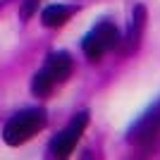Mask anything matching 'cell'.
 <instances>
[{"mask_svg": "<svg viewBox=\"0 0 160 160\" xmlns=\"http://www.w3.org/2000/svg\"><path fill=\"white\" fill-rule=\"evenodd\" d=\"M77 12V7L72 5H48L43 12H41V22H43V27L48 29H58V27H65L67 19Z\"/></svg>", "mask_w": 160, "mask_h": 160, "instance_id": "cell-7", "label": "cell"}, {"mask_svg": "<svg viewBox=\"0 0 160 160\" xmlns=\"http://www.w3.org/2000/svg\"><path fill=\"white\" fill-rule=\"evenodd\" d=\"M55 88V81L50 79V74L46 72V69H41V72L33 74V81H31V91L33 96H41V98H46L50 91Z\"/></svg>", "mask_w": 160, "mask_h": 160, "instance_id": "cell-8", "label": "cell"}, {"mask_svg": "<svg viewBox=\"0 0 160 160\" xmlns=\"http://www.w3.org/2000/svg\"><path fill=\"white\" fill-rule=\"evenodd\" d=\"M46 122L48 120L43 110H22L7 120L5 129H2V139L7 146H19L24 141H29L33 134H38L46 127Z\"/></svg>", "mask_w": 160, "mask_h": 160, "instance_id": "cell-1", "label": "cell"}, {"mask_svg": "<svg viewBox=\"0 0 160 160\" xmlns=\"http://www.w3.org/2000/svg\"><path fill=\"white\" fill-rule=\"evenodd\" d=\"M86 124H88V112H79L60 134H55L53 139H50V146H48L50 155H55V158H67V155L74 151L77 141L81 139Z\"/></svg>", "mask_w": 160, "mask_h": 160, "instance_id": "cell-3", "label": "cell"}, {"mask_svg": "<svg viewBox=\"0 0 160 160\" xmlns=\"http://www.w3.org/2000/svg\"><path fill=\"white\" fill-rule=\"evenodd\" d=\"M143 29H146V7L136 5L132 14V22H129V31H127V41H124V50L132 53L136 50L141 43V36H143Z\"/></svg>", "mask_w": 160, "mask_h": 160, "instance_id": "cell-6", "label": "cell"}, {"mask_svg": "<svg viewBox=\"0 0 160 160\" xmlns=\"http://www.w3.org/2000/svg\"><path fill=\"white\" fill-rule=\"evenodd\" d=\"M120 43H122V38H120L117 27H115L112 22H100L96 29H91V31L86 33L81 48H84V53H86L88 60H100V55L105 53V50H112V48H117Z\"/></svg>", "mask_w": 160, "mask_h": 160, "instance_id": "cell-2", "label": "cell"}, {"mask_svg": "<svg viewBox=\"0 0 160 160\" xmlns=\"http://www.w3.org/2000/svg\"><path fill=\"white\" fill-rule=\"evenodd\" d=\"M43 69L50 74V79L55 81V86H58V84H65V81L69 79V74H72V58L67 53H53L48 58Z\"/></svg>", "mask_w": 160, "mask_h": 160, "instance_id": "cell-5", "label": "cell"}, {"mask_svg": "<svg viewBox=\"0 0 160 160\" xmlns=\"http://www.w3.org/2000/svg\"><path fill=\"white\" fill-rule=\"evenodd\" d=\"M158 136H160V100L129 129V141H132V143H139V146L151 143V141L158 139Z\"/></svg>", "mask_w": 160, "mask_h": 160, "instance_id": "cell-4", "label": "cell"}, {"mask_svg": "<svg viewBox=\"0 0 160 160\" xmlns=\"http://www.w3.org/2000/svg\"><path fill=\"white\" fill-rule=\"evenodd\" d=\"M36 7H38V0H27V2H24V7H22V17H24V19H29V17L36 12Z\"/></svg>", "mask_w": 160, "mask_h": 160, "instance_id": "cell-9", "label": "cell"}]
</instances>
